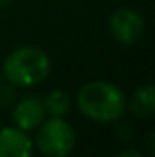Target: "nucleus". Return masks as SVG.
I'll list each match as a JSON object with an SVG mask.
<instances>
[{
    "mask_svg": "<svg viewBox=\"0 0 155 157\" xmlns=\"http://www.w3.org/2000/svg\"><path fill=\"white\" fill-rule=\"evenodd\" d=\"M77 108L95 122H115L126 112V95L112 82L93 80L78 90Z\"/></svg>",
    "mask_w": 155,
    "mask_h": 157,
    "instance_id": "1",
    "label": "nucleus"
},
{
    "mask_svg": "<svg viewBox=\"0 0 155 157\" xmlns=\"http://www.w3.org/2000/svg\"><path fill=\"white\" fill-rule=\"evenodd\" d=\"M51 71L49 55L37 46H20L13 49L2 64V75L11 86L33 88L46 80Z\"/></svg>",
    "mask_w": 155,
    "mask_h": 157,
    "instance_id": "2",
    "label": "nucleus"
},
{
    "mask_svg": "<svg viewBox=\"0 0 155 157\" xmlns=\"http://www.w3.org/2000/svg\"><path fill=\"white\" fill-rule=\"evenodd\" d=\"M37 133V146L46 157H68L75 148V130L64 117L44 119Z\"/></svg>",
    "mask_w": 155,
    "mask_h": 157,
    "instance_id": "3",
    "label": "nucleus"
},
{
    "mask_svg": "<svg viewBox=\"0 0 155 157\" xmlns=\"http://www.w3.org/2000/svg\"><path fill=\"white\" fill-rule=\"evenodd\" d=\"M110 33L112 37L122 44V46H131L139 42L144 33V18L141 13L130 7H119L110 15Z\"/></svg>",
    "mask_w": 155,
    "mask_h": 157,
    "instance_id": "4",
    "label": "nucleus"
},
{
    "mask_svg": "<svg viewBox=\"0 0 155 157\" xmlns=\"http://www.w3.org/2000/svg\"><path fill=\"white\" fill-rule=\"evenodd\" d=\"M11 117H13L15 126L24 130V132L37 130L44 122V119L47 117V112H46V106H44V99L37 97V95H28V97L20 99L13 106Z\"/></svg>",
    "mask_w": 155,
    "mask_h": 157,
    "instance_id": "5",
    "label": "nucleus"
},
{
    "mask_svg": "<svg viewBox=\"0 0 155 157\" xmlns=\"http://www.w3.org/2000/svg\"><path fill=\"white\" fill-rule=\"evenodd\" d=\"M0 157H33V141L17 126L0 130Z\"/></svg>",
    "mask_w": 155,
    "mask_h": 157,
    "instance_id": "6",
    "label": "nucleus"
},
{
    "mask_svg": "<svg viewBox=\"0 0 155 157\" xmlns=\"http://www.w3.org/2000/svg\"><path fill=\"white\" fill-rule=\"evenodd\" d=\"M130 112L135 117H150L155 112V88L152 84H144L133 93L130 101Z\"/></svg>",
    "mask_w": 155,
    "mask_h": 157,
    "instance_id": "7",
    "label": "nucleus"
},
{
    "mask_svg": "<svg viewBox=\"0 0 155 157\" xmlns=\"http://www.w3.org/2000/svg\"><path fill=\"white\" fill-rule=\"evenodd\" d=\"M44 106H46L47 115L64 117L70 112L71 101H70V95L64 90H53V91L47 93V97H44Z\"/></svg>",
    "mask_w": 155,
    "mask_h": 157,
    "instance_id": "8",
    "label": "nucleus"
},
{
    "mask_svg": "<svg viewBox=\"0 0 155 157\" xmlns=\"http://www.w3.org/2000/svg\"><path fill=\"white\" fill-rule=\"evenodd\" d=\"M117 157H144V155H142V152H139L135 148H128V150H122Z\"/></svg>",
    "mask_w": 155,
    "mask_h": 157,
    "instance_id": "9",
    "label": "nucleus"
},
{
    "mask_svg": "<svg viewBox=\"0 0 155 157\" xmlns=\"http://www.w3.org/2000/svg\"><path fill=\"white\" fill-rule=\"evenodd\" d=\"M7 4H11V0H0V7H6Z\"/></svg>",
    "mask_w": 155,
    "mask_h": 157,
    "instance_id": "10",
    "label": "nucleus"
}]
</instances>
